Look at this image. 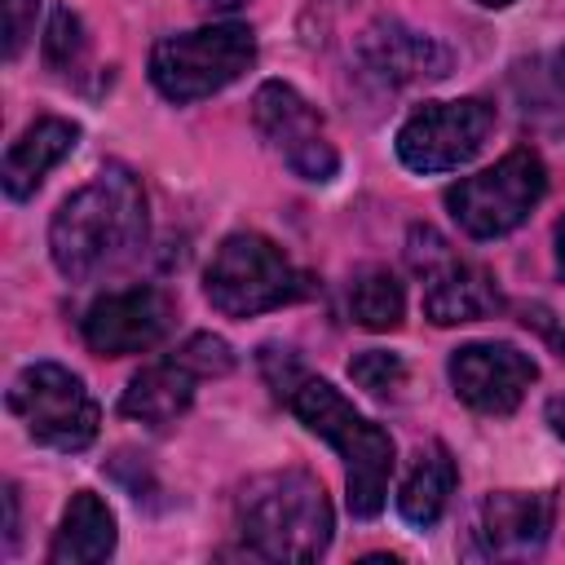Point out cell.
<instances>
[{
	"mask_svg": "<svg viewBox=\"0 0 565 565\" xmlns=\"http://www.w3.org/2000/svg\"><path fill=\"white\" fill-rule=\"evenodd\" d=\"M79 146V124H71V119H62V115H40L35 124H26L22 128V137L9 146V154H4V172H0V181H4V194L9 199H31L35 190H40V181L71 154Z\"/></svg>",
	"mask_w": 565,
	"mask_h": 565,
	"instance_id": "2e32d148",
	"label": "cell"
},
{
	"mask_svg": "<svg viewBox=\"0 0 565 565\" xmlns=\"http://www.w3.org/2000/svg\"><path fill=\"white\" fill-rule=\"evenodd\" d=\"M556 525V494L552 490H494L481 499L463 556L468 561H534Z\"/></svg>",
	"mask_w": 565,
	"mask_h": 565,
	"instance_id": "8fae6325",
	"label": "cell"
},
{
	"mask_svg": "<svg viewBox=\"0 0 565 565\" xmlns=\"http://www.w3.org/2000/svg\"><path fill=\"white\" fill-rule=\"evenodd\" d=\"M556 274L565 278V216L556 221Z\"/></svg>",
	"mask_w": 565,
	"mask_h": 565,
	"instance_id": "4316f807",
	"label": "cell"
},
{
	"mask_svg": "<svg viewBox=\"0 0 565 565\" xmlns=\"http://www.w3.org/2000/svg\"><path fill=\"white\" fill-rule=\"evenodd\" d=\"M177 353H181L203 380H216V375H230V371H234V349H230L221 335H212V331H194Z\"/></svg>",
	"mask_w": 565,
	"mask_h": 565,
	"instance_id": "7402d4cb",
	"label": "cell"
},
{
	"mask_svg": "<svg viewBox=\"0 0 565 565\" xmlns=\"http://www.w3.org/2000/svg\"><path fill=\"white\" fill-rule=\"evenodd\" d=\"M18 486H4V547H18Z\"/></svg>",
	"mask_w": 565,
	"mask_h": 565,
	"instance_id": "d4e9b609",
	"label": "cell"
},
{
	"mask_svg": "<svg viewBox=\"0 0 565 565\" xmlns=\"http://www.w3.org/2000/svg\"><path fill=\"white\" fill-rule=\"evenodd\" d=\"M252 62H256L252 26L212 22V26L163 35L150 49V84L168 102L185 106V102H203V97L230 88L243 71H252Z\"/></svg>",
	"mask_w": 565,
	"mask_h": 565,
	"instance_id": "5b68a950",
	"label": "cell"
},
{
	"mask_svg": "<svg viewBox=\"0 0 565 565\" xmlns=\"http://www.w3.org/2000/svg\"><path fill=\"white\" fill-rule=\"evenodd\" d=\"M84 57H88V31H84L79 13L57 9L49 31H44V62H49V71L71 75V71L84 66Z\"/></svg>",
	"mask_w": 565,
	"mask_h": 565,
	"instance_id": "ffe728a7",
	"label": "cell"
},
{
	"mask_svg": "<svg viewBox=\"0 0 565 565\" xmlns=\"http://www.w3.org/2000/svg\"><path fill=\"white\" fill-rule=\"evenodd\" d=\"M543 194H547V168H543L539 150L516 146L494 168L446 185L441 199L468 238H503L530 221V212L543 203Z\"/></svg>",
	"mask_w": 565,
	"mask_h": 565,
	"instance_id": "8992f818",
	"label": "cell"
},
{
	"mask_svg": "<svg viewBox=\"0 0 565 565\" xmlns=\"http://www.w3.org/2000/svg\"><path fill=\"white\" fill-rule=\"evenodd\" d=\"M199 380L203 375L181 353H168L163 362L141 366L128 380V388L119 397V415H128V419H137L146 428H163V424H172V419H181L190 411Z\"/></svg>",
	"mask_w": 565,
	"mask_h": 565,
	"instance_id": "9a60e30c",
	"label": "cell"
},
{
	"mask_svg": "<svg viewBox=\"0 0 565 565\" xmlns=\"http://www.w3.org/2000/svg\"><path fill=\"white\" fill-rule=\"evenodd\" d=\"M516 313H521V322H525L530 331H539V335L552 344V353L565 362V327L556 322V313H552L547 305H539V300H525V305H516Z\"/></svg>",
	"mask_w": 565,
	"mask_h": 565,
	"instance_id": "cb8c5ba5",
	"label": "cell"
},
{
	"mask_svg": "<svg viewBox=\"0 0 565 565\" xmlns=\"http://www.w3.org/2000/svg\"><path fill=\"white\" fill-rule=\"evenodd\" d=\"M35 9H40V0H0V22H4V57L13 62L22 49H26V40H31V31H35Z\"/></svg>",
	"mask_w": 565,
	"mask_h": 565,
	"instance_id": "603a6c76",
	"label": "cell"
},
{
	"mask_svg": "<svg viewBox=\"0 0 565 565\" xmlns=\"http://www.w3.org/2000/svg\"><path fill=\"white\" fill-rule=\"evenodd\" d=\"M252 124L265 137V146L300 177L313 185H327L340 172V154L322 132L318 110L282 79H265L252 97Z\"/></svg>",
	"mask_w": 565,
	"mask_h": 565,
	"instance_id": "30bf717a",
	"label": "cell"
},
{
	"mask_svg": "<svg viewBox=\"0 0 565 565\" xmlns=\"http://www.w3.org/2000/svg\"><path fill=\"white\" fill-rule=\"evenodd\" d=\"M349 313L366 331H393L406 313V287L388 265H362L349 282Z\"/></svg>",
	"mask_w": 565,
	"mask_h": 565,
	"instance_id": "d6986e66",
	"label": "cell"
},
{
	"mask_svg": "<svg viewBox=\"0 0 565 565\" xmlns=\"http://www.w3.org/2000/svg\"><path fill=\"white\" fill-rule=\"evenodd\" d=\"M481 9H503V4H512V0H477Z\"/></svg>",
	"mask_w": 565,
	"mask_h": 565,
	"instance_id": "f546056e",
	"label": "cell"
},
{
	"mask_svg": "<svg viewBox=\"0 0 565 565\" xmlns=\"http://www.w3.org/2000/svg\"><path fill=\"white\" fill-rule=\"evenodd\" d=\"M291 406V415L327 437L335 446V455L344 459V486H349V512L353 516H375L384 508V494H388V477H393V437L371 424L331 380H318V375H300L291 384V393L282 397Z\"/></svg>",
	"mask_w": 565,
	"mask_h": 565,
	"instance_id": "3957f363",
	"label": "cell"
},
{
	"mask_svg": "<svg viewBox=\"0 0 565 565\" xmlns=\"http://www.w3.org/2000/svg\"><path fill=\"white\" fill-rule=\"evenodd\" d=\"M146 190L124 163H110L57 203L49 221V256L62 278L88 282L106 269L128 265L146 247Z\"/></svg>",
	"mask_w": 565,
	"mask_h": 565,
	"instance_id": "6da1fadb",
	"label": "cell"
},
{
	"mask_svg": "<svg viewBox=\"0 0 565 565\" xmlns=\"http://www.w3.org/2000/svg\"><path fill=\"white\" fill-rule=\"evenodd\" d=\"M115 552V512L93 490H75L49 543V565H97Z\"/></svg>",
	"mask_w": 565,
	"mask_h": 565,
	"instance_id": "e0dca14e",
	"label": "cell"
},
{
	"mask_svg": "<svg viewBox=\"0 0 565 565\" xmlns=\"http://www.w3.org/2000/svg\"><path fill=\"white\" fill-rule=\"evenodd\" d=\"M207 9H216V13H234L238 4H247V0H203Z\"/></svg>",
	"mask_w": 565,
	"mask_h": 565,
	"instance_id": "83f0119b",
	"label": "cell"
},
{
	"mask_svg": "<svg viewBox=\"0 0 565 565\" xmlns=\"http://www.w3.org/2000/svg\"><path fill=\"white\" fill-rule=\"evenodd\" d=\"M552 75H556V84L565 88V49H561V53L552 57Z\"/></svg>",
	"mask_w": 565,
	"mask_h": 565,
	"instance_id": "f1b7e54d",
	"label": "cell"
},
{
	"mask_svg": "<svg viewBox=\"0 0 565 565\" xmlns=\"http://www.w3.org/2000/svg\"><path fill=\"white\" fill-rule=\"evenodd\" d=\"M9 411L22 419V428L40 446L62 450V455L88 450L97 441V424H102V411H97L93 393L62 362L22 366L9 384Z\"/></svg>",
	"mask_w": 565,
	"mask_h": 565,
	"instance_id": "52a82bcc",
	"label": "cell"
},
{
	"mask_svg": "<svg viewBox=\"0 0 565 565\" xmlns=\"http://www.w3.org/2000/svg\"><path fill=\"white\" fill-rule=\"evenodd\" d=\"M349 375H353L358 388H366L371 397L388 402V397H397L402 384H406V362H402V353L366 349V353H358V358L349 362Z\"/></svg>",
	"mask_w": 565,
	"mask_h": 565,
	"instance_id": "44dd1931",
	"label": "cell"
},
{
	"mask_svg": "<svg viewBox=\"0 0 565 565\" xmlns=\"http://www.w3.org/2000/svg\"><path fill=\"white\" fill-rule=\"evenodd\" d=\"M172 318H177V305L163 287H128V291L97 296L84 309L79 331L97 358H128V353L154 349L172 331Z\"/></svg>",
	"mask_w": 565,
	"mask_h": 565,
	"instance_id": "4fadbf2b",
	"label": "cell"
},
{
	"mask_svg": "<svg viewBox=\"0 0 565 565\" xmlns=\"http://www.w3.org/2000/svg\"><path fill=\"white\" fill-rule=\"evenodd\" d=\"M455 486H459L455 455H450L441 441H428V446L415 455V463H411V472H406V481H402V490H397V512H402V521L415 525V530L437 525L441 512L450 508Z\"/></svg>",
	"mask_w": 565,
	"mask_h": 565,
	"instance_id": "ac0fdd59",
	"label": "cell"
},
{
	"mask_svg": "<svg viewBox=\"0 0 565 565\" xmlns=\"http://www.w3.org/2000/svg\"><path fill=\"white\" fill-rule=\"evenodd\" d=\"M547 424H552V433H556V437L565 441V393L547 402Z\"/></svg>",
	"mask_w": 565,
	"mask_h": 565,
	"instance_id": "484cf974",
	"label": "cell"
},
{
	"mask_svg": "<svg viewBox=\"0 0 565 565\" xmlns=\"http://www.w3.org/2000/svg\"><path fill=\"white\" fill-rule=\"evenodd\" d=\"M494 106L486 97H455V102H424L397 128V159L419 172H455L472 154H481L486 137L494 132Z\"/></svg>",
	"mask_w": 565,
	"mask_h": 565,
	"instance_id": "9c48e42d",
	"label": "cell"
},
{
	"mask_svg": "<svg viewBox=\"0 0 565 565\" xmlns=\"http://www.w3.org/2000/svg\"><path fill=\"white\" fill-rule=\"evenodd\" d=\"M455 397L477 415H512L525 388L539 380V366L525 349L508 340H472L459 344L446 362Z\"/></svg>",
	"mask_w": 565,
	"mask_h": 565,
	"instance_id": "7c38bea8",
	"label": "cell"
},
{
	"mask_svg": "<svg viewBox=\"0 0 565 565\" xmlns=\"http://www.w3.org/2000/svg\"><path fill=\"white\" fill-rule=\"evenodd\" d=\"M358 62L371 79H380L388 88L450 75V49L397 18H380L358 35Z\"/></svg>",
	"mask_w": 565,
	"mask_h": 565,
	"instance_id": "5bb4252c",
	"label": "cell"
},
{
	"mask_svg": "<svg viewBox=\"0 0 565 565\" xmlns=\"http://www.w3.org/2000/svg\"><path fill=\"white\" fill-rule=\"evenodd\" d=\"M203 296L225 318H256L313 296V278L296 269L274 238L256 230H238L225 234L221 247L212 252L203 269Z\"/></svg>",
	"mask_w": 565,
	"mask_h": 565,
	"instance_id": "277c9868",
	"label": "cell"
},
{
	"mask_svg": "<svg viewBox=\"0 0 565 565\" xmlns=\"http://www.w3.org/2000/svg\"><path fill=\"white\" fill-rule=\"evenodd\" d=\"M406 260L415 265V274H424V318L437 322V327L494 318L508 305L499 282H494V274L486 265H477V260L455 256L450 243L428 225L411 230Z\"/></svg>",
	"mask_w": 565,
	"mask_h": 565,
	"instance_id": "ba28073f",
	"label": "cell"
},
{
	"mask_svg": "<svg viewBox=\"0 0 565 565\" xmlns=\"http://www.w3.org/2000/svg\"><path fill=\"white\" fill-rule=\"evenodd\" d=\"M331 503L305 468L252 477L234 494V556L247 561H318L331 547Z\"/></svg>",
	"mask_w": 565,
	"mask_h": 565,
	"instance_id": "7a4b0ae2",
	"label": "cell"
}]
</instances>
